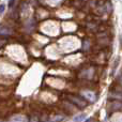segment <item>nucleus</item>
Listing matches in <instances>:
<instances>
[{"label": "nucleus", "mask_w": 122, "mask_h": 122, "mask_svg": "<svg viewBox=\"0 0 122 122\" xmlns=\"http://www.w3.org/2000/svg\"><path fill=\"white\" fill-rule=\"evenodd\" d=\"M69 99H70V101L73 102L75 105H77L78 107H80V108H82V107H85V106H86V102H85L84 100L79 99V97H73V95H70Z\"/></svg>", "instance_id": "obj_1"}, {"label": "nucleus", "mask_w": 122, "mask_h": 122, "mask_svg": "<svg viewBox=\"0 0 122 122\" xmlns=\"http://www.w3.org/2000/svg\"><path fill=\"white\" fill-rule=\"evenodd\" d=\"M81 94H82V97H86V99L89 100L90 102H94L95 100H97V95H95V93H93L92 91H82Z\"/></svg>", "instance_id": "obj_2"}, {"label": "nucleus", "mask_w": 122, "mask_h": 122, "mask_svg": "<svg viewBox=\"0 0 122 122\" xmlns=\"http://www.w3.org/2000/svg\"><path fill=\"white\" fill-rule=\"evenodd\" d=\"M112 110H122V103L121 102H114V103H112Z\"/></svg>", "instance_id": "obj_3"}, {"label": "nucleus", "mask_w": 122, "mask_h": 122, "mask_svg": "<svg viewBox=\"0 0 122 122\" xmlns=\"http://www.w3.org/2000/svg\"><path fill=\"white\" fill-rule=\"evenodd\" d=\"M0 33H1V36H8V34H11V30L9 29V28L2 27V28H1V31H0Z\"/></svg>", "instance_id": "obj_4"}, {"label": "nucleus", "mask_w": 122, "mask_h": 122, "mask_svg": "<svg viewBox=\"0 0 122 122\" xmlns=\"http://www.w3.org/2000/svg\"><path fill=\"white\" fill-rule=\"evenodd\" d=\"M86 120V115H80L79 117H75L74 121H85Z\"/></svg>", "instance_id": "obj_5"}, {"label": "nucleus", "mask_w": 122, "mask_h": 122, "mask_svg": "<svg viewBox=\"0 0 122 122\" xmlns=\"http://www.w3.org/2000/svg\"><path fill=\"white\" fill-rule=\"evenodd\" d=\"M12 121H26V118H19V117H13L11 118Z\"/></svg>", "instance_id": "obj_6"}, {"label": "nucleus", "mask_w": 122, "mask_h": 122, "mask_svg": "<svg viewBox=\"0 0 122 122\" xmlns=\"http://www.w3.org/2000/svg\"><path fill=\"white\" fill-rule=\"evenodd\" d=\"M112 97H115V99L117 100H122V94H118V93H116V94H112Z\"/></svg>", "instance_id": "obj_7"}, {"label": "nucleus", "mask_w": 122, "mask_h": 122, "mask_svg": "<svg viewBox=\"0 0 122 122\" xmlns=\"http://www.w3.org/2000/svg\"><path fill=\"white\" fill-rule=\"evenodd\" d=\"M63 119H64V117H63V116H60V117H56V118L54 119L53 121H61V120H63Z\"/></svg>", "instance_id": "obj_8"}, {"label": "nucleus", "mask_w": 122, "mask_h": 122, "mask_svg": "<svg viewBox=\"0 0 122 122\" xmlns=\"http://www.w3.org/2000/svg\"><path fill=\"white\" fill-rule=\"evenodd\" d=\"M3 11H4V4H1V8H0V12L3 13Z\"/></svg>", "instance_id": "obj_9"}]
</instances>
